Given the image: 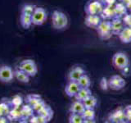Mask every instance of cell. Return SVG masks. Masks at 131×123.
I'll return each mask as SVG.
<instances>
[{
	"label": "cell",
	"mask_w": 131,
	"mask_h": 123,
	"mask_svg": "<svg viewBox=\"0 0 131 123\" xmlns=\"http://www.w3.org/2000/svg\"><path fill=\"white\" fill-rule=\"evenodd\" d=\"M77 82H78V84H79L80 88H89L90 85H91L90 78L88 75H86V74L82 76Z\"/></svg>",
	"instance_id": "27"
},
{
	"label": "cell",
	"mask_w": 131,
	"mask_h": 123,
	"mask_svg": "<svg viewBox=\"0 0 131 123\" xmlns=\"http://www.w3.org/2000/svg\"><path fill=\"white\" fill-rule=\"evenodd\" d=\"M85 109L84 105L83 104V102L81 101H78L75 100L73 104L70 107V112L71 113H79V114H82V112H84Z\"/></svg>",
	"instance_id": "21"
},
{
	"label": "cell",
	"mask_w": 131,
	"mask_h": 123,
	"mask_svg": "<svg viewBox=\"0 0 131 123\" xmlns=\"http://www.w3.org/2000/svg\"><path fill=\"white\" fill-rule=\"evenodd\" d=\"M20 111H21L22 120H29L35 114V110L33 107L28 104L23 105L20 108Z\"/></svg>",
	"instance_id": "20"
},
{
	"label": "cell",
	"mask_w": 131,
	"mask_h": 123,
	"mask_svg": "<svg viewBox=\"0 0 131 123\" xmlns=\"http://www.w3.org/2000/svg\"><path fill=\"white\" fill-rule=\"evenodd\" d=\"M122 19H123V22L125 23V26L131 28V12L129 14L127 13Z\"/></svg>",
	"instance_id": "35"
},
{
	"label": "cell",
	"mask_w": 131,
	"mask_h": 123,
	"mask_svg": "<svg viewBox=\"0 0 131 123\" xmlns=\"http://www.w3.org/2000/svg\"><path fill=\"white\" fill-rule=\"evenodd\" d=\"M130 1H131V0H120V2L123 3L124 4H125V5H126V4L128 3H129Z\"/></svg>",
	"instance_id": "40"
},
{
	"label": "cell",
	"mask_w": 131,
	"mask_h": 123,
	"mask_svg": "<svg viewBox=\"0 0 131 123\" xmlns=\"http://www.w3.org/2000/svg\"><path fill=\"white\" fill-rule=\"evenodd\" d=\"M104 6L103 0H92L86 4L84 11L87 15H100Z\"/></svg>",
	"instance_id": "4"
},
{
	"label": "cell",
	"mask_w": 131,
	"mask_h": 123,
	"mask_svg": "<svg viewBox=\"0 0 131 123\" xmlns=\"http://www.w3.org/2000/svg\"><path fill=\"white\" fill-rule=\"evenodd\" d=\"M85 71L83 67H79V66H75V67H72L68 73V80L69 81H78L80 78L84 75Z\"/></svg>",
	"instance_id": "10"
},
{
	"label": "cell",
	"mask_w": 131,
	"mask_h": 123,
	"mask_svg": "<svg viewBox=\"0 0 131 123\" xmlns=\"http://www.w3.org/2000/svg\"><path fill=\"white\" fill-rule=\"evenodd\" d=\"M20 25L24 29H28L30 28V26L32 25V19L31 16L26 15V14H21L20 15Z\"/></svg>",
	"instance_id": "26"
},
{
	"label": "cell",
	"mask_w": 131,
	"mask_h": 123,
	"mask_svg": "<svg viewBox=\"0 0 131 123\" xmlns=\"http://www.w3.org/2000/svg\"><path fill=\"white\" fill-rule=\"evenodd\" d=\"M112 64L118 70L125 69L129 66V59L126 53L123 52L116 53L112 57Z\"/></svg>",
	"instance_id": "2"
},
{
	"label": "cell",
	"mask_w": 131,
	"mask_h": 123,
	"mask_svg": "<svg viewBox=\"0 0 131 123\" xmlns=\"http://www.w3.org/2000/svg\"><path fill=\"white\" fill-rule=\"evenodd\" d=\"M18 67L21 69L30 77H34L38 73V67L35 61L32 59H24L20 63Z\"/></svg>",
	"instance_id": "3"
},
{
	"label": "cell",
	"mask_w": 131,
	"mask_h": 123,
	"mask_svg": "<svg viewBox=\"0 0 131 123\" xmlns=\"http://www.w3.org/2000/svg\"><path fill=\"white\" fill-rule=\"evenodd\" d=\"M14 79V71L10 66L3 65L0 67V81L10 83Z\"/></svg>",
	"instance_id": "7"
},
{
	"label": "cell",
	"mask_w": 131,
	"mask_h": 123,
	"mask_svg": "<svg viewBox=\"0 0 131 123\" xmlns=\"http://www.w3.org/2000/svg\"><path fill=\"white\" fill-rule=\"evenodd\" d=\"M100 87L102 90H107L109 89L108 80L106 77H102L100 80Z\"/></svg>",
	"instance_id": "33"
},
{
	"label": "cell",
	"mask_w": 131,
	"mask_h": 123,
	"mask_svg": "<svg viewBox=\"0 0 131 123\" xmlns=\"http://www.w3.org/2000/svg\"><path fill=\"white\" fill-rule=\"evenodd\" d=\"M52 25L56 30H63L68 25V18L64 12L54 11L52 16Z\"/></svg>",
	"instance_id": "1"
},
{
	"label": "cell",
	"mask_w": 131,
	"mask_h": 123,
	"mask_svg": "<svg viewBox=\"0 0 131 123\" xmlns=\"http://www.w3.org/2000/svg\"><path fill=\"white\" fill-rule=\"evenodd\" d=\"M48 14L46 10L43 7H36L35 9L31 15L32 24L35 26H41L47 20Z\"/></svg>",
	"instance_id": "6"
},
{
	"label": "cell",
	"mask_w": 131,
	"mask_h": 123,
	"mask_svg": "<svg viewBox=\"0 0 131 123\" xmlns=\"http://www.w3.org/2000/svg\"><path fill=\"white\" fill-rule=\"evenodd\" d=\"M37 113L41 115V116H43V117H45L46 119H48V121H50L51 119L53 117V111H52V109L48 105H47V104L45 105L40 111H39V112H37Z\"/></svg>",
	"instance_id": "24"
},
{
	"label": "cell",
	"mask_w": 131,
	"mask_h": 123,
	"mask_svg": "<svg viewBox=\"0 0 131 123\" xmlns=\"http://www.w3.org/2000/svg\"><path fill=\"white\" fill-rule=\"evenodd\" d=\"M83 104L84 105L85 108H93L94 109V108L97 106V100L93 94H91V95L89 96L87 98H85V99L83 101Z\"/></svg>",
	"instance_id": "25"
},
{
	"label": "cell",
	"mask_w": 131,
	"mask_h": 123,
	"mask_svg": "<svg viewBox=\"0 0 131 123\" xmlns=\"http://www.w3.org/2000/svg\"><path fill=\"white\" fill-rule=\"evenodd\" d=\"M10 104L13 108H20L23 104V98L19 94H16L10 99Z\"/></svg>",
	"instance_id": "29"
},
{
	"label": "cell",
	"mask_w": 131,
	"mask_h": 123,
	"mask_svg": "<svg viewBox=\"0 0 131 123\" xmlns=\"http://www.w3.org/2000/svg\"><path fill=\"white\" fill-rule=\"evenodd\" d=\"M126 7H127V9L131 12V1L126 4Z\"/></svg>",
	"instance_id": "39"
},
{
	"label": "cell",
	"mask_w": 131,
	"mask_h": 123,
	"mask_svg": "<svg viewBox=\"0 0 131 123\" xmlns=\"http://www.w3.org/2000/svg\"><path fill=\"white\" fill-rule=\"evenodd\" d=\"M12 108V106L10 104V100L3 99L0 100V116H5L9 112L10 109Z\"/></svg>",
	"instance_id": "23"
},
{
	"label": "cell",
	"mask_w": 131,
	"mask_h": 123,
	"mask_svg": "<svg viewBox=\"0 0 131 123\" xmlns=\"http://www.w3.org/2000/svg\"><path fill=\"white\" fill-rule=\"evenodd\" d=\"M70 123H84V118L81 114L79 113H71L69 117Z\"/></svg>",
	"instance_id": "31"
},
{
	"label": "cell",
	"mask_w": 131,
	"mask_h": 123,
	"mask_svg": "<svg viewBox=\"0 0 131 123\" xmlns=\"http://www.w3.org/2000/svg\"><path fill=\"white\" fill-rule=\"evenodd\" d=\"M45 105H46V102L42 99V100H40L39 102H37L35 105L33 106V108H34L35 112H38L39 111H40L41 109H42Z\"/></svg>",
	"instance_id": "34"
},
{
	"label": "cell",
	"mask_w": 131,
	"mask_h": 123,
	"mask_svg": "<svg viewBox=\"0 0 131 123\" xmlns=\"http://www.w3.org/2000/svg\"><path fill=\"white\" fill-rule=\"evenodd\" d=\"M98 36L102 39H108L111 38L112 34L111 22L108 20H103L99 23V25L96 28Z\"/></svg>",
	"instance_id": "5"
},
{
	"label": "cell",
	"mask_w": 131,
	"mask_h": 123,
	"mask_svg": "<svg viewBox=\"0 0 131 123\" xmlns=\"http://www.w3.org/2000/svg\"><path fill=\"white\" fill-rule=\"evenodd\" d=\"M108 120L111 122L114 123H121L126 120L125 109L122 108H119L116 109L108 116Z\"/></svg>",
	"instance_id": "9"
},
{
	"label": "cell",
	"mask_w": 131,
	"mask_h": 123,
	"mask_svg": "<svg viewBox=\"0 0 131 123\" xmlns=\"http://www.w3.org/2000/svg\"><path fill=\"white\" fill-rule=\"evenodd\" d=\"M7 119L9 121H16L22 120V115H21V111H20V108H13L12 107L10 109L9 112L7 115Z\"/></svg>",
	"instance_id": "14"
},
{
	"label": "cell",
	"mask_w": 131,
	"mask_h": 123,
	"mask_svg": "<svg viewBox=\"0 0 131 123\" xmlns=\"http://www.w3.org/2000/svg\"><path fill=\"white\" fill-rule=\"evenodd\" d=\"M80 87L77 81H69L66 85L65 92L69 97H75V94L79 92Z\"/></svg>",
	"instance_id": "13"
},
{
	"label": "cell",
	"mask_w": 131,
	"mask_h": 123,
	"mask_svg": "<svg viewBox=\"0 0 131 123\" xmlns=\"http://www.w3.org/2000/svg\"><path fill=\"white\" fill-rule=\"evenodd\" d=\"M35 7L36 6L32 5V4H26V5L23 6L21 9V14H26L31 16L33 14V12H34Z\"/></svg>",
	"instance_id": "32"
},
{
	"label": "cell",
	"mask_w": 131,
	"mask_h": 123,
	"mask_svg": "<svg viewBox=\"0 0 131 123\" xmlns=\"http://www.w3.org/2000/svg\"><path fill=\"white\" fill-rule=\"evenodd\" d=\"M114 11H115V17L118 18H123L127 14V7L125 4L121 2H119L115 4L114 6Z\"/></svg>",
	"instance_id": "15"
},
{
	"label": "cell",
	"mask_w": 131,
	"mask_h": 123,
	"mask_svg": "<svg viewBox=\"0 0 131 123\" xmlns=\"http://www.w3.org/2000/svg\"><path fill=\"white\" fill-rule=\"evenodd\" d=\"M9 120L5 116H0V123H7Z\"/></svg>",
	"instance_id": "38"
},
{
	"label": "cell",
	"mask_w": 131,
	"mask_h": 123,
	"mask_svg": "<svg viewBox=\"0 0 131 123\" xmlns=\"http://www.w3.org/2000/svg\"><path fill=\"white\" fill-rule=\"evenodd\" d=\"M100 16L103 20H110L115 17V11L114 6H108L105 5L102 12L100 13Z\"/></svg>",
	"instance_id": "18"
},
{
	"label": "cell",
	"mask_w": 131,
	"mask_h": 123,
	"mask_svg": "<svg viewBox=\"0 0 131 123\" xmlns=\"http://www.w3.org/2000/svg\"><path fill=\"white\" fill-rule=\"evenodd\" d=\"M91 94H92V91L90 90L89 88H80L79 92L75 94V96L74 98H75V100L83 102L85 98H87Z\"/></svg>",
	"instance_id": "22"
},
{
	"label": "cell",
	"mask_w": 131,
	"mask_h": 123,
	"mask_svg": "<svg viewBox=\"0 0 131 123\" xmlns=\"http://www.w3.org/2000/svg\"><path fill=\"white\" fill-rule=\"evenodd\" d=\"M29 122L30 123H47L48 122V120L43 117V116L37 113V115H33V116L29 119Z\"/></svg>",
	"instance_id": "30"
},
{
	"label": "cell",
	"mask_w": 131,
	"mask_h": 123,
	"mask_svg": "<svg viewBox=\"0 0 131 123\" xmlns=\"http://www.w3.org/2000/svg\"><path fill=\"white\" fill-rule=\"evenodd\" d=\"M111 26H112V34L118 35L125 26L122 18L114 17L113 19H112V22H111Z\"/></svg>",
	"instance_id": "11"
},
{
	"label": "cell",
	"mask_w": 131,
	"mask_h": 123,
	"mask_svg": "<svg viewBox=\"0 0 131 123\" xmlns=\"http://www.w3.org/2000/svg\"><path fill=\"white\" fill-rule=\"evenodd\" d=\"M101 22L102 18L100 15H87L84 20V24L89 28L96 29Z\"/></svg>",
	"instance_id": "12"
},
{
	"label": "cell",
	"mask_w": 131,
	"mask_h": 123,
	"mask_svg": "<svg viewBox=\"0 0 131 123\" xmlns=\"http://www.w3.org/2000/svg\"><path fill=\"white\" fill-rule=\"evenodd\" d=\"M109 88L113 90H120L123 89L126 85L125 79L119 75H115L108 80Z\"/></svg>",
	"instance_id": "8"
},
{
	"label": "cell",
	"mask_w": 131,
	"mask_h": 123,
	"mask_svg": "<svg viewBox=\"0 0 131 123\" xmlns=\"http://www.w3.org/2000/svg\"><path fill=\"white\" fill-rule=\"evenodd\" d=\"M103 3L105 5L108 6H114L116 3V0H103Z\"/></svg>",
	"instance_id": "37"
},
{
	"label": "cell",
	"mask_w": 131,
	"mask_h": 123,
	"mask_svg": "<svg viewBox=\"0 0 131 123\" xmlns=\"http://www.w3.org/2000/svg\"><path fill=\"white\" fill-rule=\"evenodd\" d=\"M81 115L84 118V123L95 122V111L93 108H85Z\"/></svg>",
	"instance_id": "17"
},
{
	"label": "cell",
	"mask_w": 131,
	"mask_h": 123,
	"mask_svg": "<svg viewBox=\"0 0 131 123\" xmlns=\"http://www.w3.org/2000/svg\"><path fill=\"white\" fill-rule=\"evenodd\" d=\"M119 39L124 44L131 43V28L128 26H125L124 29L118 35Z\"/></svg>",
	"instance_id": "19"
},
{
	"label": "cell",
	"mask_w": 131,
	"mask_h": 123,
	"mask_svg": "<svg viewBox=\"0 0 131 123\" xmlns=\"http://www.w3.org/2000/svg\"><path fill=\"white\" fill-rule=\"evenodd\" d=\"M40 100H42V98L39 94H29L26 97V104L31 105L32 107L35 105L37 102H39Z\"/></svg>",
	"instance_id": "28"
},
{
	"label": "cell",
	"mask_w": 131,
	"mask_h": 123,
	"mask_svg": "<svg viewBox=\"0 0 131 123\" xmlns=\"http://www.w3.org/2000/svg\"><path fill=\"white\" fill-rule=\"evenodd\" d=\"M14 78H16V79L19 82H20V83L27 84L30 82V76L27 75L25 71H23L21 69L17 67L14 70Z\"/></svg>",
	"instance_id": "16"
},
{
	"label": "cell",
	"mask_w": 131,
	"mask_h": 123,
	"mask_svg": "<svg viewBox=\"0 0 131 123\" xmlns=\"http://www.w3.org/2000/svg\"><path fill=\"white\" fill-rule=\"evenodd\" d=\"M124 109H125V112L126 120L129 122H131V105L125 107Z\"/></svg>",
	"instance_id": "36"
}]
</instances>
